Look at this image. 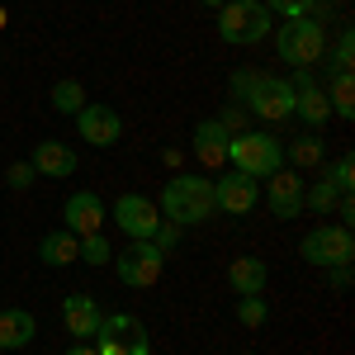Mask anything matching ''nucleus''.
Returning a JSON list of instances; mask_svg holds the SVG:
<instances>
[{"label": "nucleus", "mask_w": 355, "mask_h": 355, "mask_svg": "<svg viewBox=\"0 0 355 355\" xmlns=\"http://www.w3.org/2000/svg\"><path fill=\"white\" fill-rule=\"evenodd\" d=\"M67 355H100V351H90L85 341H76V346H71V351H67Z\"/></svg>", "instance_id": "2f4dec72"}, {"label": "nucleus", "mask_w": 355, "mask_h": 355, "mask_svg": "<svg viewBox=\"0 0 355 355\" xmlns=\"http://www.w3.org/2000/svg\"><path fill=\"white\" fill-rule=\"evenodd\" d=\"M5 19H10V15H5V10H0V28H5Z\"/></svg>", "instance_id": "72a5a7b5"}, {"label": "nucleus", "mask_w": 355, "mask_h": 355, "mask_svg": "<svg viewBox=\"0 0 355 355\" xmlns=\"http://www.w3.org/2000/svg\"><path fill=\"white\" fill-rule=\"evenodd\" d=\"M162 218L175 223V227H190V223H204L214 218V180L209 175H175V180H166L162 190Z\"/></svg>", "instance_id": "f257e3e1"}, {"label": "nucleus", "mask_w": 355, "mask_h": 355, "mask_svg": "<svg viewBox=\"0 0 355 355\" xmlns=\"http://www.w3.org/2000/svg\"><path fill=\"white\" fill-rule=\"evenodd\" d=\"M266 180H270V190H266V204H270L275 218H284V223L299 218V214H303V190H308L299 171H284V166H279V171H275V175H266Z\"/></svg>", "instance_id": "f8f14e48"}, {"label": "nucleus", "mask_w": 355, "mask_h": 355, "mask_svg": "<svg viewBox=\"0 0 355 355\" xmlns=\"http://www.w3.org/2000/svg\"><path fill=\"white\" fill-rule=\"evenodd\" d=\"M76 133H81L90 147H114V142L123 137V119H119V110H110V105H90V100H85L81 114H76Z\"/></svg>", "instance_id": "9b49d317"}, {"label": "nucleus", "mask_w": 355, "mask_h": 355, "mask_svg": "<svg viewBox=\"0 0 355 355\" xmlns=\"http://www.w3.org/2000/svg\"><path fill=\"white\" fill-rule=\"evenodd\" d=\"M114 270H119V279H123L128 289H147V284H157V279H162L166 256L152 242H128V251H119V256H114Z\"/></svg>", "instance_id": "0eeeda50"}, {"label": "nucleus", "mask_w": 355, "mask_h": 355, "mask_svg": "<svg viewBox=\"0 0 355 355\" xmlns=\"http://www.w3.org/2000/svg\"><path fill=\"white\" fill-rule=\"evenodd\" d=\"M336 199H341V190H336L331 180H318L313 190H303V209H313V214H322V218H331Z\"/></svg>", "instance_id": "5701e85b"}, {"label": "nucleus", "mask_w": 355, "mask_h": 355, "mask_svg": "<svg viewBox=\"0 0 355 355\" xmlns=\"http://www.w3.org/2000/svg\"><path fill=\"white\" fill-rule=\"evenodd\" d=\"M33 175H38V171H33L28 162H15L10 171H5V180H10V190H28V185H33Z\"/></svg>", "instance_id": "c756f323"}, {"label": "nucleus", "mask_w": 355, "mask_h": 355, "mask_svg": "<svg viewBox=\"0 0 355 355\" xmlns=\"http://www.w3.org/2000/svg\"><path fill=\"white\" fill-rule=\"evenodd\" d=\"M152 246H157V251H162V256H171V251H175V246H180V227H175V223H157V232H152Z\"/></svg>", "instance_id": "c85d7f7f"}, {"label": "nucleus", "mask_w": 355, "mask_h": 355, "mask_svg": "<svg viewBox=\"0 0 355 355\" xmlns=\"http://www.w3.org/2000/svg\"><path fill=\"white\" fill-rule=\"evenodd\" d=\"M110 218V209H105V199L95 190H76L67 199V209H62V227L67 232H76V237H90V232H100Z\"/></svg>", "instance_id": "9d476101"}, {"label": "nucleus", "mask_w": 355, "mask_h": 355, "mask_svg": "<svg viewBox=\"0 0 355 355\" xmlns=\"http://www.w3.org/2000/svg\"><path fill=\"white\" fill-rule=\"evenodd\" d=\"M322 157H327V147H322V137H318V133H299L289 147H284L289 171H313V166H322Z\"/></svg>", "instance_id": "aec40b11"}, {"label": "nucleus", "mask_w": 355, "mask_h": 355, "mask_svg": "<svg viewBox=\"0 0 355 355\" xmlns=\"http://www.w3.org/2000/svg\"><path fill=\"white\" fill-rule=\"evenodd\" d=\"M199 5H218V10H223V5H227V0H199Z\"/></svg>", "instance_id": "473e14b6"}, {"label": "nucleus", "mask_w": 355, "mask_h": 355, "mask_svg": "<svg viewBox=\"0 0 355 355\" xmlns=\"http://www.w3.org/2000/svg\"><path fill=\"white\" fill-rule=\"evenodd\" d=\"M256 199H261V190H256V180L242 175V171L214 180V204H218L223 214H232V218H246V214L256 209Z\"/></svg>", "instance_id": "ddd939ff"}, {"label": "nucleus", "mask_w": 355, "mask_h": 355, "mask_svg": "<svg viewBox=\"0 0 355 355\" xmlns=\"http://www.w3.org/2000/svg\"><path fill=\"white\" fill-rule=\"evenodd\" d=\"M246 110L256 114V119H266V123L289 119L294 114V85L284 81V76H266L261 71V81L251 85V95H246Z\"/></svg>", "instance_id": "1a4fd4ad"}, {"label": "nucleus", "mask_w": 355, "mask_h": 355, "mask_svg": "<svg viewBox=\"0 0 355 355\" xmlns=\"http://www.w3.org/2000/svg\"><path fill=\"white\" fill-rule=\"evenodd\" d=\"M81 105H85V85L81 81H57L53 85V110L57 114H81Z\"/></svg>", "instance_id": "4be33fe9"}, {"label": "nucleus", "mask_w": 355, "mask_h": 355, "mask_svg": "<svg viewBox=\"0 0 355 355\" xmlns=\"http://www.w3.org/2000/svg\"><path fill=\"white\" fill-rule=\"evenodd\" d=\"M299 256L308 261V266H318V270H331V266H351V256H355L351 227H341V223H322V227L303 232Z\"/></svg>", "instance_id": "39448f33"}, {"label": "nucleus", "mask_w": 355, "mask_h": 355, "mask_svg": "<svg viewBox=\"0 0 355 355\" xmlns=\"http://www.w3.org/2000/svg\"><path fill=\"white\" fill-rule=\"evenodd\" d=\"M33 171H43V175H53V180H67L71 171H76V152L67 147V142H57V137H43L38 147H33Z\"/></svg>", "instance_id": "2eb2a0df"}, {"label": "nucleus", "mask_w": 355, "mask_h": 355, "mask_svg": "<svg viewBox=\"0 0 355 355\" xmlns=\"http://www.w3.org/2000/svg\"><path fill=\"white\" fill-rule=\"evenodd\" d=\"M327 180H331V185H336L341 194H351V190H355V157H351V152H341V157L331 162Z\"/></svg>", "instance_id": "bb28decb"}, {"label": "nucleus", "mask_w": 355, "mask_h": 355, "mask_svg": "<svg viewBox=\"0 0 355 355\" xmlns=\"http://www.w3.org/2000/svg\"><path fill=\"white\" fill-rule=\"evenodd\" d=\"M227 128H223L218 119H204V123H199V128H194V157H199V162L204 166H214V171H218L223 162H227Z\"/></svg>", "instance_id": "dca6fc26"}, {"label": "nucleus", "mask_w": 355, "mask_h": 355, "mask_svg": "<svg viewBox=\"0 0 355 355\" xmlns=\"http://www.w3.org/2000/svg\"><path fill=\"white\" fill-rule=\"evenodd\" d=\"M62 322H67V331L76 341H90L100 331V322H105V313H100V303L90 299V294H67L62 299Z\"/></svg>", "instance_id": "4468645a"}, {"label": "nucleus", "mask_w": 355, "mask_h": 355, "mask_svg": "<svg viewBox=\"0 0 355 355\" xmlns=\"http://www.w3.org/2000/svg\"><path fill=\"white\" fill-rule=\"evenodd\" d=\"M351 67H355V33L341 28L336 43H331V76H341V71H351Z\"/></svg>", "instance_id": "b1692460"}, {"label": "nucleus", "mask_w": 355, "mask_h": 355, "mask_svg": "<svg viewBox=\"0 0 355 355\" xmlns=\"http://www.w3.org/2000/svg\"><path fill=\"white\" fill-rule=\"evenodd\" d=\"M266 279H270V270H266L261 256H237V261L227 266V284H232L237 299H242V294H266Z\"/></svg>", "instance_id": "a211bd4d"}, {"label": "nucleus", "mask_w": 355, "mask_h": 355, "mask_svg": "<svg viewBox=\"0 0 355 355\" xmlns=\"http://www.w3.org/2000/svg\"><path fill=\"white\" fill-rule=\"evenodd\" d=\"M327 284L336 289V294H346V289H351V266H331V270H327Z\"/></svg>", "instance_id": "7c9ffc66"}, {"label": "nucleus", "mask_w": 355, "mask_h": 355, "mask_svg": "<svg viewBox=\"0 0 355 355\" xmlns=\"http://www.w3.org/2000/svg\"><path fill=\"white\" fill-rule=\"evenodd\" d=\"M38 261L43 266H71V261H81V237L76 232H67V227H57V232H48L43 242H38Z\"/></svg>", "instance_id": "6ab92c4d"}, {"label": "nucleus", "mask_w": 355, "mask_h": 355, "mask_svg": "<svg viewBox=\"0 0 355 355\" xmlns=\"http://www.w3.org/2000/svg\"><path fill=\"white\" fill-rule=\"evenodd\" d=\"M266 318H270V308H266V299H261V294H242V299H237V322H242V327L256 331Z\"/></svg>", "instance_id": "393cba45"}, {"label": "nucleus", "mask_w": 355, "mask_h": 355, "mask_svg": "<svg viewBox=\"0 0 355 355\" xmlns=\"http://www.w3.org/2000/svg\"><path fill=\"white\" fill-rule=\"evenodd\" d=\"M81 261H85V266H110V261H114V251H110V242H105V232H90V237H81Z\"/></svg>", "instance_id": "a878e982"}, {"label": "nucleus", "mask_w": 355, "mask_h": 355, "mask_svg": "<svg viewBox=\"0 0 355 355\" xmlns=\"http://www.w3.org/2000/svg\"><path fill=\"white\" fill-rule=\"evenodd\" d=\"M227 162H232V171H242L251 180H266L284 166V142L275 133H251L246 128V133L227 137Z\"/></svg>", "instance_id": "f03ea898"}, {"label": "nucleus", "mask_w": 355, "mask_h": 355, "mask_svg": "<svg viewBox=\"0 0 355 355\" xmlns=\"http://www.w3.org/2000/svg\"><path fill=\"white\" fill-rule=\"evenodd\" d=\"M110 218L128 232V242H152V232H157V223H162V209H157L147 194H119Z\"/></svg>", "instance_id": "6e6552de"}, {"label": "nucleus", "mask_w": 355, "mask_h": 355, "mask_svg": "<svg viewBox=\"0 0 355 355\" xmlns=\"http://www.w3.org/2000/svg\"><path fill=\"white\" fill-rule=\"evenodd\" d=\"M270 15H279V19H299V15H308L318 0H261Z\"/></svg>", "instance_id": "cd10ccee"}, {"label": "nucleus", "mask_w": 355, "mask_h": 355, "mask_svg": "<svg viewBox=\"0 0 355 355\" xmlns=\"http://www.w3.org/2000/svg\"><path fill=\"white\" fill-rule=\"evenodd\" d=\"M270 10L261 5V0H227L218 10V38L223 43H232V48H256L266 33H270Z\"/></svg>", "instance_id": "7ed1b4c3"}, {"label": "nucleus", "mask_w": 355, "mask_h": 355, "mask_svg": "<svg viewBox=\"0 0 355 355\" xmlns=\"http://www.w3.org/2000/svg\"><path fill=\"white\" fill-rule=\"evenodd\" d=\"M38 336V322L24 308H0V351H24Z\"/></svg>", "instance_id": "f3484780"}, {"label": "nucleus", "mask_w": 355, "mask_h": 355, "mask_svg": "<svg viewBox=\"0 0 355 355\" xmlns=\"http://www.w3.org/2000/svg\"><path fill=\"white\" fill-rule=\"evenodd\" d=\"M100 355H152L147 346V327L137 322L133 313H105L100 322Z\"/></svg>", "instance_id": "423d86ee"}, {"label": "nucleus", "mask_w": 355, "mask_h": 355, "mask_svg": "<svg viewBox=\"0 0 355 355\" xmlns=\"http://www.w3.org/2000/svg\"><path fill=\"white\" fill-rule=\"evenodd\" d=\"M327 105L336 119H355V76L351 71H341V76H331V90H327Z\"/></svg>", "instance_id": "412c9836"}, {"label": "nucleus", "mask_w": 355, "mask_h": 355, "mask_svg": "<svg viewBox=\"0 0 355 355\" xmlns=\"http://www.w3.org/2000/svg\"><path fill=\"white\" fill-rule=\"evenodd\" d=\"M275 53L279 62H289V67H313L318 57L327 53V28L318 24V19H284V24L275 28Z\"/></svg>", "instance_id": "20e7f679"}]
</instances>
